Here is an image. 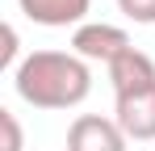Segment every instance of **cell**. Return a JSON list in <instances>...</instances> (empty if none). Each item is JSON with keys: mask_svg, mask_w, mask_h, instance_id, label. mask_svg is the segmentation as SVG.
<instances>
[{"mask_svg": "<svg viewBox=\"0 0 155 151\" xmlns=\"http://www.w3.org/2000/svg\"><path fill=\"white\" fill-rule=\"evenodd\" d=\"M13 88L34 109H76L92 92V72L71 50H34L17 63Z\"/></svg>", "mask_w": 155, "mask_h": 151, "instance_id": "1", "label": "cell"}, {"mask_svg": "<svg viewBox=\"0 0 155 151\" xmlns=\"http://www.w3.org/2000/svg\"><path fill=\"white\" fill-rule=\"evenodd\" d=\"M130 50V34L117 29V25H105V21H84L71 34V55H80L84 63H113L117 55Z\"/></svg>", "mask_w": 155, "mask_h": 151, "instance_id": "2", "label": "cell"}, {"mask_svg": "<svg viewBox=\"0 0 155 151\" xmlns=\"http://www.w3.org/2000/svg\"><path fill=\"white\" fill-rule=\"evenodd\" d=\"M126 130L101 113H80L67 126V151H126Z\"/></svg>", "mask_w": 155, "mask_h": 151, "instance_id": "3", "label": "cell"}, {"mask_svg": "<svg viewBox=\"0 0 155 151\" xmlns=\"http://www.w3.org/2000/svg\"><path fill=\"white\" fill-rule=\"evenodd\" d=\"M109 84H113V101L155 88V59L147 55V50L130 46L126 55H117V59L109 63Z\"/></svg>", "mask_w": 155, "mask_h": 151, "instance_id": "4", "label": "cell"}, {"mask_svg": "<svg viewBox=\"0 0 155 151\" xmlns=\"http://www.w3.org/2000/svg\"><path fill=\"white\" fill-rule=\"evenodd\" d=\"M113 122L126 130V139L134 143H155V88L122 97L113 105Z\"/></svg>", "mask_w": 155, "mask_h": 151, "instance_id": "5", "label": "cell"}, {"mask_svg": "<svg viewBox=\"0 0 155 151\" xmlns=\"http://www.w3.org/2000/svg\"><path fill=\"white\" fill-rule=\"evenodd\" d=\"M21 13H25L34 25H46V29H63V25H84L92 0H17Z\"/></svg>", "mask_w": 155, "mask_h": 151, "instance_id": "6", "label": "cell"}, {"mask_svg": "<svg viewBox=\"0 0 155 151\" xmlns=\"http://www.w3.org/2000/svg\"><path fill=\"white\" fill-rule=\"evenodd\" d=\"M0 151H21L25 147V134H21V122H17V113L13 109H0Z\"/></svg>", "mask_w": 155, "mask_h": 151, "instance_id": "7", "label": "cell"}, {"mask_svg": "<svg viewBox=\"0 0 155 151\" xmlns=\"http://www.w3.org/2000/svg\"><path fill=\"white\" fill-rule=\"evenodd\" d=\"M117 8L138 25H155V0H117Z\"/></svg>", "mask_w": 155, "mask_h": 151, "instance_id": "8", "label": "cell"}, {"mask_svg": "<svg viewBox=\"0 0 155 151\" xmlns=\"http://www.w3.org/2000/svg\"><path fill=\"white\" fill-rule=\"evenodd\" d=\"M13 59H17V29L13 25H4V46H0V67H13ZM17 72V67H13Z\"/></svg>", "mask_w": 155, "mask_h": 151, "instance_id": "9", "label": "cell"}]
</instances>
